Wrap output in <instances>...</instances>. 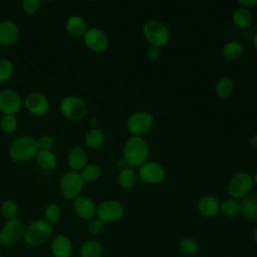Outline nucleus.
I'll use <instances>...</instances> for the list:
<instances>
[{"instance_id": "4c0bfd02", "label": "nucleus", "mask_w": 257, "mask_h": 257, "mask_svg": "<svg viewBox=\"0 0 257 257\" xmlns=\"http://www.w3.org/2000/svg\"><path fill=\"white\" fill-rule=\"evenodd\" d=\"M103 227H104V223L102 221H100L98 218H93L90 220L87 230L90 235L96 236L102 232Z\"/></svg>"}, {"instance_id": "f8f14e48", "label": "nucleus", "mask_w": 257, "mask_h": 257, "mask_svg": "<svg viewBox=\"0 0 257 257\" xmlns=\"http://www.w3.org/2000/svg\"><path fill=\"white\" fill-rule=\"evenodd\" d=\"M22 104V99L15 90L7 88L0 91V111L3 115H16Z\"/></svg>"}, {"instance_id": "9d476101", "label": "nucleus", "mask_w": 257, "mask_h": 257, "mask_svg": "<svg viewBox=\"0 0 257 257\" xmlns=\"http://www.w3.org/2000/svg\"><path fill=\"white\" fill-rule=\"evenodd\" d=\"M82 37L85 46L93 52H102L108 47V36L98 27L88 28Z\"/></svg>"}, {"instance_id": "ea45409f", "label": "nucleus", "mask_w": 257, "mask_h": 257, "mask_svg": "<svg viewBox=\"0 0 257 257\" xmlns=\"http://www.w3.org/2000/svg\"><path fill=\"white\" fill-rule=\"evenodd\" d=\"M239 4L241 5V7L250 9L257 5V0H241L239 1Z\"/></svg>"}, {"instance_id": "f704fd0d", "label": "nucleus", "mask_w": 257, "mask_h": 257, "mask_svg": "<svg viewBox=\"0 0 257 257\" xmlns=\"http://www.w3.org/2000/svg\"><path fill=\"white\" fill-rule=\"evenodd\" d=\"M18 125L15 115H2L0 118V130L5 134H11L16 131Z\"/></svg>"}, {"instance_id": "09e8293b", "label": "nucleus", "mask_w": 257, "mask_h": 257, "mask_svg": "<svg viewBox=\"0 0 257 257\" xmlns=\"http://www.w3.org/2000/svg\"><path fill=\"white\" fill-rule=\"evenodd\" d=\"M0 257H2V256H1V255H0Z\"/></svg>"}, {"instance_id": "cd10ccee", "label": "nucleus", "mask_w": 257, "mask_h": 257, "mask_svg": "<svg viewBox=\"0 0 257 257\" xmlns=\"http://www.w3.org/2000/svg\"><path fill=\"white\" fill-rule=\"evenodd\" d=\"M215 91L218 97L225 99L232 95L234 91V82L229 77H223L221 78L215 87Z\"/></svg>"}, {"instance_id": "72a5a7b5", "label": "nucleus", "mask_w": 257, "mask_h": 257, "mask_svg": "<svg viewBox=\"0 0 257 257\" xmlns=\"http://www.w3.org/2000/svg\"><path fill=\"white\" fill-rule=\"evenodd\" d=\"M14 65L13 63L5 58L0 59V83L7 82L13 76Z\"/></svg>"}, {"instance_id": "423d86ee", "label": "nucleus", "mask_w": 257, "mask_h": 257, "mask_svg": "<svg viewBox=\"0 0 257 257\" xmlns=\"http://www.w3.org/2000/svg\"><path fill=\"white\" fill-rule=\"evenodd\" d=\"M59 110L69 120H80L87 114L88 107L82 98L76 95H67L60 101Z\"/></svg>"}, {"instance_id": "4be33fe9", "label": "nucleus", "mask_w": 257, "mask_h": 257, "mask_svg": "<svg viewBox=\"0 0 257 257\" xmlns=\"http://www.w3.org/2000/svg\"><path fill=\"white\" fill-rule=\"evenodd\" d=\"M35 158L38 166L43 170L51 171L57 166V158L51 150L38 151Z\"/></svg>"}, {"instance_id": "7ed1b4c3", "label": "nucleus", "mask_w": 257, "mask_h": 257, "mask_svg": "<svg viewBox=\"0 0 257 257\" xmlns=\"http://www.w3.org/2000/svg\"><path fill=\"white\" fill-rule=\"evenodd\" d=\"M84 186V181L80 172L69 170L63 173L59 179V191L67 200H74L79 195Z\"/></svg>"}, {"instance_id": "c85d7f7f", "label": "nucleus", "mask_w": 257, "mask_h": 257, "mask_svg": "<svg viewBox=\"0 0 257 257\" xmlns=\"http://www.w3.org/2000/svg\"><path fill=\"white\" fill-rule=\"evenodd\" d=\"M102 246L95 240L86 241L80 248V257H101Z\"/></svg>"}, {"instance_id": "2eb2a0df", "label": "nucleus", "mask_w": 257, "mask_h": 257, "mask_svg": "<svg viewBox=\"0 0 257 257\" xmlns=\"http://www.w3.org/2000/svg\"><path fill=\"white\" fill-rule=\"evenodd\" d=\"M73 201L75 213L79 218L83 220H91L96 215V206L91 198L79 195Z\"/></svg>"}, {"instance_id": "de8ad7c7", "label": "nucleus", "mask_w": 257, "mask_h": 257, "mask_svg": "<svg viewBox=\"0 0 257 257\" xmlns=\"http://www.w3.org/2000/svg\"><path fill=\"white\" fill-rule=\"evenodd\" d=\"M195 257H200V256H195Z\"/></svg>"}, {"instance_id": "2f4dec72", "label": "nucleus", "mask_w": 257, "mask_h": 257, "mask_svg": "<svg viewBox=\"0 0 257 257\" xmlns=\"http://www.w3.org/2000/svg\"><path fill=\"white\" fill-rule=\"evenodd\" d=\"M61 217V209L56 203H51L44 210V220L50 225L58 223Z\"/></svg>"}, {"instance_id": "b1692460", "label": "nucleus", "mask_w": 257, "mask_h": 257, "mask_svg": "<svg viewBox=\"0 0 257 257\" xmlns=\"http://www.w3.org/2000/svg\"><path fill=\"white\" fill-rule=\"evenodd\" d=\"M253 15L250 9L239 7L233 13V22L239 28H246L251 25Z\"/></svg>"}, {"instance_id": "9b49d317", "label": "nucleus", "mask_w": 257, "mask_h": 257, "mask_svg": "<svg viewBox=\"0 0 257 257\" xmlns=\"http://www.w3.org/2000/svg\"><path fill=\"white\" fill-rule=\"evenodd\" d=\"M154 124V117L149 111H137L133 113L127 121V130L133 136H142L148 133Z\"/></svg>"}, {"instance_id": "bb28decb", "label": "nucleus", "mask_w": 257, "mask_h": 257, "mask_svg": "<svg viewBox=\"0 0 257 257\" xmlns=\"http://www.w3.org/2000/svg\"><path fill=\"white\" fill-rule=\"evenodd\" d=\"M221 213L229 218L236 217L241 214V205L240 202L236 199H226L220 204Z\"/></svg>"}, {"instance_id": "c03bdc74", "label": "nucleus", "mask_w": 257, "mask_h": 257, "mask_svg": "<svg viewBox=\"0 0 257 257\" xmlns=\"http://www.w3.org/2000/svg\"><path fill=\"white\" fill-rule=\"evenodd\" d=\"M253 46H254V48L257 50V32L255 33V35H254V37H253Z\"/></svg>"}, {"instance_id": "393cba45", "label": "nucleus", "mask_w": 257, "mask_h": 257, "mask_svg": "<svg viewBox=\"0 0 257 257\" xmlns=\"http://www.w3.org/2000/svg\"><path fill=\"white\" fill-rule=\"evenodd\" d=\"M84 141L89 149H98L104 142V133L99 127L91 128L85 135Z\"/></svg>"}, {"instance_id": "7c9ffc66", "label": "nucleus", "mask_w": 257, "mask_h": 257, "mask_svg": "<svg viewBox=\"0 0 257 257\" xmlns=\"http://www.w3.org/2000/svg\"><path fill=\"white\" fill-rule=\"evenodd\" d=\"M80 175L84 182H93L101 175V169L96 164H87L81 171Z\"/></svg>"}, {"instance_id": "a18cd8bd", "label": "nucleus", "mask_w": 257, "mask_h": 257, "mask_svg": "<svg viewBox=\"0 0 257 257\" xmlns=\"http://www.w3.org/2000/svg\"><path fill=\"white\" fill-rule=\"evenodd\" d=\"M253 238H254L255 243L257 244V228L255 229V231H254V233H253Z\"/></svg>"}, {"instance_id": "58836bf2", "label": "nucleus", "mask_w": 257, "mask_h": 257, "mask_svg": "<svg viewBox=\"0 0 257 257\" xmlns=\"http://www.w3.org/2000/svg\"><path fill=\"white\" fill-rule=\"evenodd\" d=\"M160 54H161V51H160V48L156 47V46H150L148 49H147V57L152 60V61H155L157 60L159 57H160Z\"/></svg>"}, {"instance_id": "a19ab883", "label": "nucleus", "mask_w": 257, "mask_h": 257, "mask_svg": "<svg viewBox=\"0 0 257 257\" xmlns=\"http://www.w3.org/2000/svg\"><path fill=\"white\" fill-rule=\"evenodd\" d=\"M126 165H127V163L125 162V160H124L123 158H119V159L116 160V162H115V166H116L117 168H119L120 170L123 169V168H125Z\"/></svg>"}, {"instance_id": "dca6fc26", "label": "nucleus", "mask_w": 257, "mask_h": 257, "mask_svg": "<svg viewBox=\"0 0 257 257\" xmlns=\"http://www.w3.org/2000/svg\"><path fill=\"white\" fill-rule=\"evenodd\" d=\"M19 37L17 24L9 19L0 21V45L9 46L14 44Z\"/></svg>"}, {"instance_id": "79ce46f5", "label": "nucleus", "mask_w": 257, "mask_h": 257, "mask_svg": "<svg viewBox=\"0 0 257 257\" xmlns=\"http://www.w3.org/2000/svg\"><path fill=\"white\" fill-rule=\"evenodd\" d=\"M250 145L253 148H257V135H254L253 137H251L250 139Z\"/></svg>"}, {"instance_id": "1a4fd4ad", "label": "nucleus", "mask_w": 257, "mask_h": 257, "mask_svg": "<svg viewBox=\"0 0 257 257\" xmlns=\"http://www.w3.org/2000/svg\"><path fill=\"white\" fill-rule=\"evenodd\" d=\"M24 225L19 219L7 221L0 230V244L4 247L13 246L24 236Z\"/></svg>"}, {"instance_id": "a211bd4d", "label": "nucleus", "mask_w": 257, "mask_h": 257, "mask_svg": "<svg viewBox=\"0 0 257 257\" xmlns=\"http://www.w3.org/2000/svg\"><path fill=\"white\" fill-rule=\"evenodd\" d=\"M72 250L70 239L62 234L56 235L51 241V252L54 257H70Z\"/></svg>"}, {"instance_id": "ddd939ff", "label": "nucleus", "mask_w": 257, "mask_h": 257, "mask_svg": "<svg viewBox=\"0 0 257 257\" xmlns=\"http://www.w3.org/2000/svg\"><path fill=\"white\" fill-rule=\"evenodd\" d=\"M23 104L26 110L35 116L45 115L49 109V101L47 97L43 93L37 91L28 93L24 98Z\"/></svg>"}, {"instance_id": "5701e85b", "label": "nucleus", "mask_w": 257, "mask_h": 257, "mask_svg": "<svg viewBox=\"0 0 257 257\" xmlns=\"http://www.w3.org/2000/svg\"><path fill=\"white\" fill-rule=\"evenodd\" d=\"M243 46L238 41H229L227 42L222 50L224 58L228 61H235L239 59L243 54Z\"/></svg>"}, {"instance_id": "e433bc0d", "label": "nucleus", "mask_w": 257, "mask_h": 257, "mask_svg": "<svg viewBox=\"0 0 257 257\" xmlns=\"http://www.w3.org/2000/svg\"><path fill=\"white\" fill-rule=\"evenodd\" d=\"M35 141H36V146L38 148V151L50 150L53 146V139L49 135H41L37 139H35Z\"/></svg>"}, {"instance_id": "412c9836", "label": "nucleus", "mask_w": 257, "mask_h": 257, "mask_svg": "<svg viewBox=\"0 0 257 257\" xmlns=\"http://www.w3.org/2000/svg\"><path fill=\"white\" fill-rule=\"evenodd\" d=\"M65 29L70 35L79 37L83 36L88 28L87 23L82 16L71 15L65 21Z\"/></svg>"}, {"instance_id": "aec40b11", "label": "nucleus", "mask_w": 257, "mask_h": 257, "mask_svg": "<svg viewBox=\"0 0 257 257\" xmlns=\"http://www.w3.org/2000/svg\"><path fill=\"white\" fill-rule=\"evenodd\" d=\"M241 215L250 221H257V192H251L240 202Z\"/></svg>"}, {"instance_id": "c9c22d12", "label": "nucleus", "mask_w": 257, "mask_h": 257, "mask_svg": "<svg viewBox=\"0 0 257 257\" xmlns=\"http://www.w3.org/2000/svg\"><path fill=\"white\" fill-rule=\"evenodd\" d=\"M21 7L24 13L28 15L35 14L39 7H40V1L38 0H24L21 2Z\"/></svg>"}, {"instance_id": "39448f33", "label": "nucleus", "mask_w": 257, "mask_h": 257, "mask_svg": "<svg viewBox=\"0 0 257 257\" xmlns=\"http://www.w3.org/2000/svg\"><path fill=\"white\" fill-rule=\"evenodd\" d=\"M52 235V225L45 220H35L24 231L23 239L26 244L37 246L45 243Z\"/></svg>"}, {"instance_id": "6e6552de", "label": "nucleus", "mask_w": 257, "mask_h": 257, "mask_svg": "<svg viewBox=\"0 0 257 257\" xmlns=\"http://www.w3.org/2000/svg\"><path fill=\"white\" fill-rule=\"evenodd\" d=\"M123 215L124 207L116 200H105L96 207V217L103 223H115Z\"/></svg>"}, {"instance_id": "a878e982", "label": "nucleus", "mask_w": 257, "mask_h": 257, "mask_svg": "<svg viewBox=\"0 0 257 257\" xmlns=\"http://www.w3.org/2000/svg\"><path fill=\"white\" fill-rule=\"evenodd\" d=\"M117 181L119 186L123 189H131L132 187H134L137 181V177L133 167L126 166L125 168L121 169L118 173Z\"/></svg>"}, {"instance_id": "4468645a", "label": "nucleus", "mask_w": 257, "mask_h": 257, "mask_svg": "<svg viewBox=\"0 0 257 257\" xmlns=\"http://www.w3.org/2000/svg\"><path fill=\"white\" fill-rule=\"evenodd\" d=\"M140 179L147 184H157L165 178L164 167L155 161H146L139 169Z\"/></svg>"}, {"instance_id": "0eeeda50", "label": "nucleus", "mask_w": 257, "mask_h": 257, "mask_svg": "<svg viewBox=\"0 0 257 257\" xmlns=\"http://www.w3.org/2000/svg\"><path fill=\"white\" fill-rule=\"evenodd\" d=\"M253 177L247 172H238L234 174L228 183V193L233 199H243L253 188Z\"/></svg>"}, {"instance_id": "49530a36", "label": "nucleus", "mask_w": 257, "mask_h": 257, "mask_svg": "<svg viewBox=\"0 0 257 257\" xmlns=\"http://www.w3.org/2000/svg\"><path fill=\"white\" fill-rule=\"evenodd\" d=\"M253 181H254V183L257 184V171L255 172V174H254V176H253Z\"/></svg>"}, {"instance_id": "473e14b6", "label": "nucleus", "mask_w": 257, "mask_h": 257, "mask_svg": "<svg viewBox=\"0 0 257 257\" xmlns=\"http://www.w3.org/2000/svg\"><path fill=\"white\" fill-rule=\"evenodd\" d=\"M1 213L7 221L16 219L18 215V206L13 200H5L1 204Z\"/></svg>"}, {"instance_id": "f3484780", "label": "nucleus", "mask_w": 257, "mask_h": 257, "mask_svg": "<svg viewBox=\"0 0 257 257\" xmlns=\"http://www.w3.org/2000/svg\"><path fill=\"white\" fill-rule=\"evenodd\" d=\"M220 204L221 203L215 196L205 195L201 197L198 202V211L202 216L212 218L220 212Z\"/></svg>"}, {"instance_id": "6ab92c4d", "label": "nucleus", "mask_w": 257, "mask_h": 257, "mask_svg": "<svg viewBox=\"0 0 257 257\" xmlns=\"http://www.w3.org/2000/svg\"><path fill=\"white\" fill-rule=\"evenodd\" d=\"M67 163L71 170L80 172L87 165L86 151L79 146L71 148L67 155Z\"/></svg>"}, {"instance_id": "37998d69", "label": "nucleus", "mask_w": 257, "mask_h": 257, "mask_svg": "<svg viewBox=\"0 0 257 257\" xmlns=\"http://www.w3.org/2000/svg\"><path fill=\"white\" fill-rule=\"evenodd\" d=\"M90 124L92 126V128H95V127H98V119L96 117H92L90 119Z\"/></svg>"}, {"instance_id": "20e7f679", "label": "nucleus", "mask_w": 257, "mask_h": 257, "mask_svg": "<svg viewBox=\"0 0 257 257\" xmlns=\"http://www.w3.org/2000/svg\"><path fill=\"white\" fill-rule=\"evenodd\" d=\"M142 30L144 37L152 46L161 48L169 42L170 31L161 21L149 20L143 25Z\"/></svg>"}, {"instance_id": "c756f323", "label": "nucleus", "mask_w": 257, "mask_h": 257, "mask_svg": "<svg viewBox=\"0 0 257 257\" xmlns=\"http://www.w3.org/2000/svg\"><path fill=\"white\" fill-rule=\"evenodd\" d=\"M179 252L185 257H195L198 252V244L197 242L190 237L183 238L178 245Z\"/></svg>"}, {"instance_id": "f03ea898", "label": "nucleus", "mask_w": 257, "mask_h": 257, "mask_svg": "<svg viewBox=\"0 0 257 257\" xmlns=\"http://www.w3.org/2000/svg\"><path fill=\"white\" fill-rule=\"evenodd\" d=\"M38 148L33 137L24 135L12 141L8 148L9 158L17 163H23L36 156Z\"/></svg>"}, {"instance_id": "f257e3e1", "label": "nucleus", "mask_w": 257, "mask_h": 257, "mask_svg": "<svg viewBox=\"0 0 257 257\" xmlns=\"http://www.w3.org/2000/svg\"><path fill=\"white\" fill-rule=\"evenodd\" d=\"M149 145L141 136H132L124 143L122 158L130 167H140L149 157Z\"/></svg>"}]
</instances>
